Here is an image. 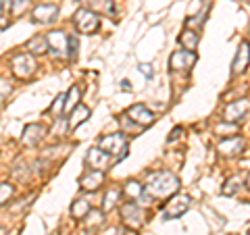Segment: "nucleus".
<instances>
[{
    "label": "nucleus",
    "instance_id": "obj_1",
    "mask_svg": "<svg viewBox=\"0 0 250 235\" xmlns=\"http://www.w3.org/2000/svg\"><path fill=\"white\" fill-rule=\"evenodd\" d=\"M146 190L154 198H169L179 190V177L171 171H152L146 177Z\"/></svg>",
    "mask_w": 250,
    "mask_h": 235
},
{
    "label": "nucleus",
    "instance_id": "obj_2",
    "mask_svg": "<svg viewBox=\"0 0 250 235\" xmlns=\"http://www.w3.org/2000/svg\"><path fill=\"white\" fill-rule=\"evenodd\" d=\"M98 148L103 152H106L115 162H119L123 156H127L129 144H127V137H125L123 133H108V136L100 137Z\"/></svg>",
    "mask_w": 250,
    "mask_h": 235
},
{
    "label": "nucleus",
    "instance_id": "obj_3",
    "mask_svg": "<svg viewBox=\"0 0 250 235\" xmlns=\"http://www.w3.org/2000/svg\"><path fill=\"white\" fill-rule=\"evenodd\" d=\"M154 123V113L144 104H134L129 106L123 115V125H136L138 129L150 127Z\"/></svg>",
    "mask_w": 250,
    "mask_h": 235
},
{
    "label": "nucleus",
    "instance_id": "obj_4",
    "mask_svg": "<svg viewBox=\"0 0 250 235\" xmlns=\"http://www.w3.org/2000/svg\"><path fill=\"white\" fill-rule=\"evenodd\" d=\"M11 69H13V75L17 79H29L31 75L36 73L38 69V62H36V57L29 52H19L15 54L11 59Z\"/></svg>",
    "mask_w": 250,
    "mask_h": 235
},
{
    "label": "nucleus",
    "instance_id": "obj_5",
    "mask_svg": "<svg viewBox=\"0 0 250 235\" xmlns=\"http://www.w3.org/2000/svg\"><path fill=\"white\" fill-rule=\"evenodd\" d=\"M73 25H75V29L80 31V34L90 36V34H94V31H98L100 19L92 9H80V11H75V15H73Z\"/></svg>",
    "mask_w": 250,
    "mask_h": 235
},
{
    "label": "nucleus",
    "instance_id": "obj_6",
    "mask_svg": "<svg viewBox=\"0 0 250 235\" xmlns=\"http://www.w3.org/2000/svg\"><path fill=\"white\" fill-rule=\"evenodd\" d=\"M121 218H123V225L129 227L134 231H140L144 225V210L136 202H123L121 204Z\"/></svg>",
    "mask_w": 250,
    "mask_h": 235
},
{
    "label": "nucleus",
    "instance_id": "obj_7",
    "mask_svg": "<svg viewBox=\"0 0 250 235\" xmlns=\"http://www.w3.org/2000/svg\"><path fill=\"white\" fill-rule=\"evenodd\" d=\"M192 206V198L188 194H175L173 198L167 202L165 210H163V218L171 221V218H179L182 215H186Z\"/></svg>",
    "mask_w": 250,
    "mask_h": 235
},
{
    "label": "nucleus",
    "instance_id": "obj_8",
    "mask_svg": "<svg viewBox=\"0 0 250 235\" xmlns=\"http://www.w3.org/2000/svg\"><path fill=\"white\" fill-rule=\"evenodd\" d=\"M121 192H123V196L129 202H136V204H140V206H142V204H150V202H152V196L148 194L146 185L136 181V179H131V181L125 183Z\"/></svg>",
    "mask_w": 250,
    "mask_h": 235
},
{
    "label": "nucleus",
    "instance_id": "obj_9",
    "mask_svg": "<svg viewBox=\"0 0 250 235\" xmlns=\"http://www.w3.org/2000/svg\"><path fill=\"white\" fill-rule=\"evenodd\" d=\"M248 113H250V100L248 98H238V100H233V102H229L223 108V121L238 123V121L244 119Z\"/></svg>",
    "mask_w": 250,
    "mask_h": 235
},
{
    "label": "nucleus",
    "instance_id": "obj_10",
    "mask_svg": "<svg viewBox=\"0 0 250 235\" xmlns=\"http://www.w3.org/2000/svg\"><path fill=\"white\" fill-rule=\"evenodd\" d=\"M196 52H190V50H175L171 54L169 59V67L171 71H177V73H184L188 69L194 67V62H196Z\"/></svg>",
    "mask_w": 250,
    "mask_h": 235
},
{
    "label": "nucleus",
    "instance_id": "obj_11",
    "mask_svg": "<svg viewBox=\"0 0 250 235\" xmlns=\"http://www.w3.org/2000/svg\"><path fill=\"white\" fill-rule=\"evenodd\" d=\"M46 40H48V50L52 54H57L61 59H67V48H69V36L65 31H59V29H52L48 31V36H46Z\"/></svg>",
    "mask_w": 250,
    "mask_h": 235
},
{
    "label": "nucleus",
    "instance_id": "obj_12",
    "mask_svg": "<svg viewBox=\"0 0 250 235\" xmlns=\"http://www.w3.org/2000/svg\"><path fill=\"white\" fill-rule=\"evenodd\" d=\"M46 133H48V129H46L44 125H40V123H29V125H25V129H23L21 144L27 146V148H34V146H38L46 137Z\"/></svg>",
    "mask_w": 250,
    "mask_h": 235
},
{
    "label": "nucleus",
    "instance_id": "obj_13",
    "mask_svg": "<svg viewBox=\"0 0 250 235\" xmlns=\"http://www.w3.org/2000/svg\"><path fill=\"white\" fill-rule=\"evenodd\" d=\"M113 162L115 160L106 152L100 150V148H90L88 154H85V164H88L90 169H94V171H106Z\"/></svg>",
    "mask_w": 250,
    "mask_h": 235
},
{
    "label": "nucleus",
    "instance_id": "obj_14",
    "mask_svg": "<svg viewBox=\"0 0 250 235\" xmlns=\"http://www.w3.org/2000/svg\"><path fill=\"white\" fill-rule=\"evenodd\" d=\"M80 187L83 192H96L100 187L104 185V171H94V169H88L85 173L80 177Z\"/></svg>",
    "mask_w": 250,
    "mask_h": 235
},
{
    "label": "nucleus",
    "instance_id": "obj_15",
    "mask_svg": "<svg viewBox=\"0 0 250 235\" xmlns=\"http://www.w3.org/2000/svg\"><path fill=\"white\" fill-rule=\"evenodd\" d=\"M244 146H246L244 137L242 136H231V137L221 139L219 146H217V150H219L221 156H238V154H242V150H244Z\"/></svg>",
    "mask_w": 250,
    "mask_h": 235
},
{
    "label": "nucleus",
    "instance_id": "obj_16",
    "mask_svg": "<svg viewBox=\"0 0 250 235\" xmlns=\"http://www.w3.org/2000/svg\"><path fill=\"white\" fill-rule=\"evenodd\" d=\"M248 62H250V42H242L238 46V52H236V59L231 62V75L236 77L240 73H244L248 69Z\"/></svg>",
    "mask_w": 250,
    "mask_h": 235
},
{
    "label": "nucleus",
    "instance_id": "obj_17",
    "mask_svg": "<svg viewBox=\"0 0 250 235\" xmlns=\"http://www.w3.org/2000/svg\"><path fill=\"white\" fill-rule=\"evenodd\" d=\"M57 15H59V6L50 2H42L31 11V17H34L36 23H52L57 19Z\"/></svg>",
    "mask_w": 250,
    "mask_h": 235
},
{
    "label": "nucleus",
    "instance_id": "obj_18",
    "mask_svg": "<svg viewBox=\"0 0 250 235\" xmlns=\"http://www.w3.org/2000/svg\"><path fill=\"white\" fill-rule=\"evenodd\" d=\"M90 119V108L88 106H83V104H77L71 113H69V129H75V127H80L82 123H85Z\"/></svg>",
    "mask_w": 250,
    "mask_h": 235
},
{
    "label": "nucleus",
    "instance_id": "obj_19",
    "mask_svg": "<svg viewBox=\"0 0 250 235\" xmlns=\"http://www.w3.org/2000/svg\"><path fill=\"white\" fill-rule=\"evenodd\" d=\"M121 196H123V192L119 190V187H115V185L108 187L106 194H104V200H103V213H111V210L119 204Z\"/></svg>",
    "mask_w": 250,
    "mask_h": 235
},
{
    "label": "nucleus",
    "instance_id": "obj_20",
    "mask_svg": "<svg viewBox=\"0 0 250 235\" xmlns=\"http://www.w3.org/2000/svg\"><path fill=\"white\" fill-rule=\"evenodd\" d=\"M179 44L184 46V50L194 52V50H196V46H198V34H196L194 29L186 27V29L182 31V36H179Z\"/></svg>",
    "mask_w": 250,
    "mask_h": 235
},
{
    "label": "nucleus",
    "instance_id": "obj_21",
    "mask_svg": "<svg viewBox=\"0 0 250 235\" xmlns=\"http://www.w3.org/2000/svg\"><path fill=\"white\" fill-rule=\"evenodd\" d=\"M25 50L29 54H44L46 50H48V40H46V36H36V38H31V40L25 44Z\"/></svg>",
    "mask_w": 250,
    "mask_h": 235
},
{
    "label": "nucleus",
    "instance_id": "obj_22",
    "mask_svg": "<svg viewBox=\"0 0 250 235\" xmlns=\"http://www.w3.org/2000/svg\"><path fill=\"white\" fill-rule=\"evenodd\" d=\"M92 210V204L85 198H77L75 202H73V206H71V215L75 216V218H85V215H88Z\"/></svg>",
    "mask_w": 250,
    "mask_h": 235
},
{
    "label": "nucleus",
    "instance_id": "obj_23",
    "mask_svg": "<svg viewBox=\"0 0 250 235\" xmlns=\"http://www.w3.org/2000/svg\"><path fill=\"white\" fill-rule=\"evenodd\" d=\"M80 96H82L80 88H77V85H71V90L67 92V98H65V113L67 115L71 113L77 104H80Z\"/></svg>",
    "mask_w": 250,
    "mask_h": 235
},
{
    "label": "nucleus",
    "instance_id": "obj_24",
    "mask_svg": "<svg viewBox=\"0 0 250 235\" xmlns=\"http://www.w3.org/2000/svg\"><path fill=\"white\" fill-rule=\"evenodd\" d=\"M242 183H244V181H242V177H240V175H233L231 179H228V181H225L221 194H223V196H233V194L240 190Z\"/></svg>",
    "mask_w": 250,
    "mask_h": 235
},
{
    "label": "nucleus",
    "instance_id": "obj_25",
    "mask_svg": "<svg viewBox=\"0 0 250 235\" xmlns=\"http://www.w3.org/2000/svg\"><path fill=\"white\" fill-rule=\"evenodd\" d=\"M13 194H15V185L13 183H6V181L0 183V206H4L6 202L13 198Z\"/></svg>",
    "mask_w": 250,
    "mask_h": 235
},
{
    "label": "nucleus",
    "instance_id": "obj_26",
    "mask_svg": "<svg viewBox=\"0 0 250 235\" xmlns=\"http://www.w3.org/2000/svg\"><path fill=\"white\" fill-rule=\"evenodd\" d=\"M77 48H80V42H77L75 36H69V48H67V59L73 60L77 59Z\"/></svg>",
    "mask_w": 250,
    "mask_h": 235
},
{
    "label": "nucleus",
    "instance_id": "obj_27",
    "mask_svg": "<svg viewBox=\"0 0 250 235\" xmlns=\"http://www.w3.org/2000/svg\"><path fill=\"white\" fill-rule=\"evenodd\" d=\"M27 4H29V0H13L11 13L15 15V17H19V15H23V13H25V9H27Z\"/></svg>",
    "mask_w": 250,
    "mask_h": 235
},
{
    "label": "nucleus",
    "instance_id": "obj_28",
    "mask_svg": "<svg viewBox=\"0 0 250 235\" xmlns=\"http://www.w3.org/2000/svg\"><path fill=\"white\" fill-rule=\"evenodd\" d=\"M65 98H67V94H59V96L54 98L52 106H50V113H62L65 111Z\"/></svg>",
    "mask_w": 250,
    "mask_h": 235
},
{
    "label": "nucleus",
    "instance_id": "obj_29",
    "mask_svg": "<svg viewBox=\"0 0 250 235\" xmlns=\"http://www.w3.org/2000/svg\"><path fill=\"white\" fill-rule=\"evenodd\" d=\"M138 69H140V73H144V75L148 77V79H150V77L154 75V71H152V67H150V65H142V62H140V67H138Z\"/></svg>",
    "mask_w": 250,
    "mask_h": 235
},
{
    "label": "nucleus",
    "instance_id": "obj_30",
    "mask_svg": "<svg viewBox=\"0 0 250 235\" xmlns=\"http://www.w3.org/2000/svg\"><path fill=\"white\" fill-rule=\"evenodd\" d=\"M0 4H2V9H4V11H9L11 6H13V0H0Z\"/></svg>",
    "mask_w": 250,
    "mask_h": 235
},
{
    "label": "nucleus",
    "instance_id": "obj_31",
    "mask_svg": "<svg viewBox=\"0 0 250 235\" xmlns=\"http://www.w3.org/2000/svg\"><path fill=\"white\" fill-rule=\"evenodd\" d=\"M106 235H123V229H121V227H115V229H111Z\"/></svg>",
    "mask_w": 250,
    "mask_h": 235
},
{
    "label": "nucleus",
    "instance_id": "obj_32",
    "mask_svg": "<svg viewBox=\"0 0 250 235\" xmlns=\"http://www.w3.org/2000/svg\"><path fill=\"white\" fill-rule=\"evenodd\" d=\"M121 88H123V90H131V83H129L127 79H123V81H121Z\"/></svg>",
    "mask_w": 250,
    "mask_h": 235
},
{
    "label": "nucleus",
    "instance_id": "obj_33",
    "mask_svg": "<svg viewBox=\"0 0 250 235\" xmlns=\"http://www.w3.org/2000/svg\"><path fill=\"white\" fill-rule=\"evenodd\" d=\"M244 183H246V187H248V190H250V175L246 177V181H244Z\"/></svg>",
    "mask_w": 250,
    "mask_h": 235
},
{
    "label": "nucleus",
    "instance_id": "obj_34",
    "mask_svg": "<svg viewBox=\"0 0 250 235\" xmlns=\"http://www.w3.org/2000/svg\"><path fill=\"white\" fill-rule=\"evenodd\" d=\"M2 11H4V9H2V4H0V13H2Z\"/></svg>",
    "mask_w": 250,
    "mask_h": 235
},
{
    "label": "nucleus",
    "instance_id": "obj_35",
    "mask_svg": "<svg viewBox=\"0 0 250 235\" xmlns=\"http://www.w3.org/2000/svg\"><path fill=\"white\" fill-rule=\"evenodd\" d=\"M248 235H250V229H248Z\"/></svg>",
    "mask_w": 250,
    "mask_h": 235
}]
</instances>
